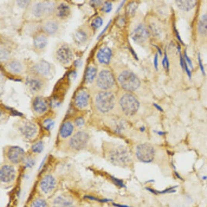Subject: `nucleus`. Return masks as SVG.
I'll use <instances>...</instances> for the list:
<instances>
[{
	"instance_id": "nucleus-1",
	"label": "nucleus",
	"mask_w": 207,
	"mask_h": 207,
	"mask_svg": "<svg viewBox=\"0 0 207 207\" xmlns=\"http://www.w3.org/2000/svg\"><path fill=\"white\" fill-rule=\"evenodd\" d=\"M106 156L112 164L121 167L127 166L132 162L130 151L124 145L112 144L107 148Z\"/></svg>"
},
{
	"instance_id": "nucleus-2",
	"label": "nucleus",
	"mask_w": 207,
	"mask_h": 207,
	"mask_svg": "<svg viewBox=\"0 0 207 207\" xmlns=\"http://www.w3.org/2000/svg\"><path fill=\"white\" fill-rule=\"evenodd\" d=\"M95 104L97 109L101 112H109L115 106V96L111 92H99L95 97Z\"/></svg>"
},
{
	"instance_id": "nucleus-3",
	"label": "nucleus",
	"mask_w": 207,
	"mask_h": 207,
	"mask_svg": "<svg viewBox=\"0 0 207 207\" xmlns=\"http://www.w3.org/2000/svg\"><path fill=\"white\" fill-rule=\"evenodd\" d=\"M121 110L127 116L135 115L139 109V103L135 96L129 93L123 95L119 101Z\"/></svg>"
},
{
	"instance_id": "nucleus-4",
	"label": "nucleus",
	"mask_w": 207,
	"mask_h": 207,
	"mask_svg": "<svg viewBox=\"0 0 207 207\" xmlns=\"http://www.w3.org/2000/svg\"><path fill=\"white\" fill-rule=\"evenodd\" d=\"M118 81L121 87L127 91H135L140 86L139 79L130 71L123 72L119 76Z\"/></svg>"
},
{
	"instance_id": "nucleus-5",
	"label": "nucleus",
	"mask_w": 207,
	"mask_h": 207,
	"mask_svg": "<svg viewBox=\"0 0 207 207\" xmlns=\"http://www.w3.org/2000/svg\"><path fill=\"white\" fill-rule=\"evenodd\" d=\"M90 137L85 131H79L71 136L68 141V146L73 151H81L89 144Z\"/></svg>"
},
{
	"instance_id": "nucleus-6",
	"label": "nucleus",
	"mask_w": 207,
	"mask_h": 207,
	"mask_svg": "<svg viewBox=\"0 0 207 207\" xmlns=\"http://www.w3.org/2000/svg\"><path fill=\"white\" fill-rule=\"evenodd\" d=\"M137 158L143 163H150L155 157V150L149 143H142L137 146Z\"/></svg>"
},
{
	"instance_id": "nucleus-7",
	"label": "nucleus",
	"mask_w": 207,
	"mask_h": 207,
	"mask_svg": "<svg viewBox=\"0 0 207 207\" xmlns=\"http://www.w3.org/2000/svg\"><path fill=\"white\" fill-rule=\"evenodd\" d=\"M78 203L75 198L70 194H60L52 199L49 207H77Z\"/></svg>"
},
{
	"instance_id": "nucleus-8",
	"label": "nucleus",
	"mask_w": 207,
	"mask_h": 207,
	"mask_svg": "<svg viewBox=\"0 0 207 207\" xmlns=\"http://www.w3.org/2000/svg\"><path fill=\"white\" fill-rule=\"evenodd\" d=\"M115 79L112 73L107 69L101 71L98 75L97 84L99 87L103 89H108L112 87Z\"/></svg>"
},
{
	"instance_id": "nucleus-9",
	"label": "nucleus",
	"mask_w": 207,
	"mask_h": 207,
	"mask_svg": "<svg viewBox=\"0 0 207 207\" xmlns=\"http://www.w3.org/2000/svg\"><path fill=\"white\" fill-rule=\"evenodd\" d=\"M54 3L51 1H44L36 3L32 9L34 15L38 18H41L50 14L53 12Z\"/></svg>"
},
{
	"instance_id": "nucleus-10",
	"label": "nucleus",
	"mask_w": 207,
	"mask_h": 207,
	"mask_svg": "<svg viewBox=\"0 0 207 207\" xmlns=\"http://www.w3.org/2000/svg\"><path fill=\"white\" fill-rule=\"evenodd\" d=\"M7 157L10 163L18 164L24 162L25 159V152L20 146H12L8 149Z\"/></svg>"
},
{
	"instance_id": "nucleus-11",
	"label": "nucleus",
	"mask_w": 207,
	"mask_h": 207,
	"mask_svg": "<svg viewBox=\"0 0 207 207\" xmlns=\"http://www.w3.org/2000/svg\"><path fill=\"white\" fill-rule=\"evenodd\" d=\"M56 186L55 178L51 174H46L43 177L39 183V188L44 195H50L53 192Z\"/></svg>"
},
{
	"instance_id": "nucleus-12",
	"label": "nucleus",
	"mask_w": 207,
	"mask_h": 207,
	"mask_svg": "<svg viewBox=\"0 0 207 207\" xmlns=\"http://www.w3.org/2000/svg\"><path fill=\"white\" fill-rule=\"evenodd\" d=\"M56 57L61 64L68 65L73 59V54L68 45L63 44L56 51Z\"/></svg>"
},
{
	"instance_id": "nucleus-13",
	"label": "nucleus",
	"mask_w": 207,
	"mask_h": 207,
	"mask_svg": "<svg viewBox=\"0 0 207 207\" xmlns=\"http://www.w3.org/2000/svg\"><path fill=\"white\" fill-rule=\"evenodd\" d=\"M16 176L15 168L10 164H5L1 166L0 170V180L3 183H9L14 181Z\"/></svg>"
},
{
	"instance_id": "nucleus-14",
	"label": "nucleus",
	"mask_w": 207,
	"mask_h": 207,
	"mask_svg": "<svg viewBox=\"0 0 207 207\" xmlns=\"http://www.w3.org/2000/svg\"><path fill=\"white\" fill-rule=\"evenodd\" d=\"M21 134L26 138L33 139L35 138L38 132V128L34 123L26 121L23 123L19 127Z\"/></svg>"
},
{
	"instance_id": "nucleus-15",
	"label": "nucleus",
	"mask_w": 207,
	"mask_h": 207,
	"mask_svg": "<svg viewBox=\"0 0 207 207\" xmlns=\"http://www.w3.org/2000/svg\"><path fill=\"white\" fill-rule=\"evenodd\" d=\"M149 32L143 24H139L131 34V38L137 43H143L148 38Z\"/></svg>"
},
{
	"instance_id": "nucleus-16",
	"label": "nucleus",
	"mask_w": 207,
	"mask_h": 207,
	"mask_svg": "<svg viewBox=\"0 0 207 207\" xmlns=\"http://www.w3.org/2000/svg\"><path fill=\"white\" fill-rule=\"evenodd\" d=\"M89 93L85 90H80L78 92L75 97L74 104L79 109H85L89 105Z\"/></svg>"
},
{
	"instance_id": "nucleus-17",
	"label": "nucleus",
	"mask_w": 207,
	"mask_h": 207,
	"mask_svg": "<svg viewBox=\"0 0 207 207\" xmlns=\"http://www.w3.org/2000/svg\"><path fill=\"white\" fill-rule=\"evenodd\" d=\"M26 85L32 92H38L40 91L43 87L41 80L36 77H29L26 80Z\"/></svg>"
},
{
	"instance_id": "nucleus-18",
	"label": "nucleus",
	"mask_w": 207,
	"mask_h": 207,
	"mask_svg": "<svg viewBox=\"0 0 207 207\" xmlns=\"http://www.w3.org/2000/svg\"><path fill=\"white\" fill-rule=\"evenodd\" d=\"M33 69L36 73L41 75L42 76H45L47 75L50 73V66L47 62L44 60H42L34 66Z\"/></svg>"
},
{
	"instance_id": "nucleus-19",
	"label": "nucleus",
	"mask_w": 207,
	"mask_h": 207,
	"mask_svg": "<svg viewBox=\"0 0 207 207\" xmlns=\"http://www.w3.org/2000/svg\"><path fill=\"white\" fill-rule=\"evenodd\" d=\"M33 109L37 114L42 115L46 112L48 106L44 99L38 97L35 98L33 104Z\"/></svg>"
},
{
	"instance_id": "nucleus-20",
	"label": "nucleus",
	"mask_w": 207,
	"mask_h": 207,
	"mask_svg": "<svg viewBox=\"0 0 207 207\" xmlns=\"http://www.w3.org/2000/svg\"><path fill=\"white\" fill-rule=\"evenodd\" d=\"M112 56V51L108 47L101 48L97 53L98 61L101 64H108Z\"/></svg>"
},
{
	"instance_id": "nucleus-21",
	"label": "nucleus",
	"mask_w": 207,
	"mask_h": 207,
	"mask_svg": "<svg viewBox=\"0 0 207 207\" xmlns=\"http://www.w3.org/2000/svg\"><path fill=\"white\" fill-rule=\"evenodd\" d=\"M74 129V125L71 122L66 121L60 129V136L63 139H66L72 135Z\"/></svg>"
},
{
	"instance_id": "nucleus-22",
	"label": "nucleus",
	"mask_w": 207,
	"mask_h": 207,
	"mask_svg": "<svg viewBox=\"0 0 207 207\" xmlns=\"http://www.w3.org/2000/svg\"><path fill=\"white\" fill-rule=\"evenodd\" d=\"M177 6L180 9L184 11H189L193 9L197 4V1L195 0L192 1H183L178 0L176 1Z\"/></svg>"
},
{
	"instance_id": "nucleus-23",
	"label": "nucleus",
	"mask_w": 207,
	"mask_h": 207,
	"mask_svg": "<svg viewBox=\"0 0 207 207\" xmlns=\"http://www.w3.org/2000/svg\"><path fill=\"white\" fill-rule=\"evenodd\" d=\"M47 44V38L44 35H40L36 36L34 40V44L36 48L42 49Z\"/></svg>"
},
{
	"instance_id": "nucleus-24",
	"label": "nucleus",
	"mask_w": 207,
	"mask_h": 207,
	"mask_svg": "<svg viewBox=\"0 0 207 207\" xmlns=\"http://www.w3.org/2000/svg\"><path fill=\"white\" fill-rule=\"evenodd\" d=\"M70 14L69 7L66 3H62L60 4L58 7V16L61 18H65L67 17Z\"/></svg>"
},
{
	"instance_id": "nucleus-25",
	"label": "nucleus",
	"mask_w": 207,
	"mask_h": 207,
	"mask_svg": "<svg viewBox=\"0 0 207 207\" xmlns=\"http://www.w3.org/2000/svg\"><path fill=\"white\" fill-rule=\"evenodd\" d=\"M198 30L199 33L204 35L207 34V14L202 16L198 24Z\"/></svg>"
},
{
	"instance_id": "nucleus-26",
	"label": "nucleus",
	"mask_w": 207,
	"mask_h": 207,
	"mask_svg": "<svg viewBox=\"0 0 207 207\" xmlns=\"http://www.w3.org/2000/svg\"><path fill=\"white\" fill-rule=\"evenodd\" d=\"M97 75V69L93 66H89L87 68L85 73L86 82L91 83L93 81Z\"/></svg>"
},
{
	"instance_id": "nucleus-27",
	"label": "nucleus",
	"mask_w": 207,
	"mask_h": 207,
	"mask_svg": "<svg viewBox=\"0 0 207 207\" xmlns=\"http://www.w3.org/2000/svg\"><path fill=\"white\" fill-rule=\"evenodd\" d=\"M44 32L48 34H53L58 29V24L53 21H48L44 27Z\"/></svg>"
},
{
	"instance_id": "nucleus-28",
	"label": "nucleus",
	"mask_w": 207,
	"mask_h": 207,
	"mask_svg": "<svg viewBox=\"0 0 207 207\" xmlns=\"http://www.w3.org/2000/svg\"><path fill=\"white\" fill-rule=\"evenodd\" d=\"M8 68L12 73H18L22 71L23 67L20 62L18 61H13L8 65Z\"/></svg>"
},
{
	"instance_id": "nucleus-29",
	"label": "nucleus",
	"mask_w": 207,
	"mask_h": 207,
	"mask_svg": "<svg viewBox=\"0 0 207 207\" xmlns=\"http://www.w3.org/2000/svg\"><path fill=\"white\" fill-rule=\"evenodd\" d=\"M30 207H49V204L44 198L38 197L32 202Z\"/></svg>"
},
{
	"instance_id": "nucleus-30",
	"label": "nucleus",
	"mask_w": 207,
	"mask_h": 207,
	"mask_svg": "<svg viewBox=\"0 0 207 207\" xmlns=\"http://www.w3.org/2000/svg\"><path fill=\"white\" fill-rule=\"evenodd\" d=\"M138 8V4L135 2L129 3L126 8V13L129 16H133Z\"/></svg>"
},
{
	"instance_id": "nucleus-31",
	"label": "nucleus",
	"mask_w": 207,
	"mask_h": 207,
	"mask_svg": "<svg viewBox=\"0 0 207 207\" xmlns=\"http://www.w3.org/2000/svg\"><path fill=\"white\" fill-rule=\"evenodd\" d=\"M75 38L76 39L77 41L79 43L85 42L87 40L86 33L83 30H79L75 35Z\"/></svg>"
},
{
	"instance_id": "nucleus-32",
	"label": "nucleus",
	"mask_w": 207,
	"mask_h": 207,
	"mask_svg": "<svg viewBox=\"0 0 207 207\" xmlns=\"http://www.w3.org/2000/svg\"><path fill=\"white\" fill-rule=\"evenodd\" d=\"M44 149V144L43 142L42 141H39L36 143L35 144H34L32 147V150L33 152L36 154L41 153L43 151Z\"/></svg>"
},
{
	"instance_id": "nucleus-33",
	"label": "nucleus",
	"mask_w": 207,
	"mask_h": 207,
	"mask_svg": "<svg viewBox=\"0 0 207 207\" xmlns=\"http://www.w3.org/2000/svg\"><path fill=\"white\" fill-rule=\"evenodd\" d=\"M103 24V19L101 17L98 16L97 18H95V20L92 21L91 25H92V27L95 29H98L102 26Z\"/></svg>"
},
{
	"instance_id": "nucleus-34",
	"label": "nucleus",
	"mask_w": 207,
	"mask_h": 207,
	"mask_svg": "<svg viewBox=\"0 0 207 207\" xmlns=\"http://www.w3.org/2000/svg\"><path fill=\"white\" fill-rule=\"evenodd\" d=\"M54 126V122L50 119H47L44 121V126L47 130H51Z\"/></svg>"
},
{
	"instance_id": "nucleus-35",
	"label": "nucleus",
	"mask_w": 207,
	"mask_h": 207,
	"mask_svg": "<svg viewBox=\"0 0 207 207\" xmlns=\"http://www.w3.org/2000/svg\"><path fill=\"white\" fill-rule=\"evenodd\" d=\"M24 162V166L28 168H32L35 164V160H34L33 158H30V157L25 158Z\"/></svg>"
},
{
	"instance_id": "nucleus-36",
	"label": "nucleus",
	"mask_w": 207,
	"mask_h": 207,
	"mask_svg": "<svg viewBox=\"0 0 207 207\" xmlns=\"http://www.w3.org/2000/svg\"><path fill=\"white\" fill-rule=\"evenodd\" d=\"M162 65L163 67L166 69L167 72L169 71V62L168 58L167 56L166 53H165V55L163 58V61H162Z\"/></svg>"
},
{
	"instance_id": "nucleus-37",
	"label": "nucleus",
	"mask_w": 207,
	"mask_h": 207,
	"mask_svg": "<svg viewBox=\"0 0 207 207\" xmlns=\"http://www.w3.org/2000/svg\"><path fill=\"white\" fill-rule=\"evenodd\" d=\"M112 9V4L110 2H105L102 10L105 13H109Z\"/></svg>"
},
{
	"instance_id": "nucleus-38",
	"label": "nucleus",
	"mask_w": 207,
	"mask_h": 207,
	"mask_svg": "<svg viewBox=\"0 0 207 207\" xmlns=\"http://www.w3.org/2000/svg\"><path fill=\"white\" fill-rule=\"evenodd\" d=\"M75 125L77 127H81L84 125L85 124V120L82 117H78L75 121Z\"/></svg>"
},
{
	"instance_id": "nucleus-39",
	"label": "nucleus",
	"mask_w": 207,
	"mask_h": 207,
	"mask_svg": "<svg viewBox=\"0 0 207 207\" xmlns=\"http://www.w3.org/2000/svg\"><path fill=\"white\" fill-rule=\"evenodd\" d=\"M198 64H199V66H200V69H201L202 72V74H203V75H205V74H206V73H205V70H204V66H203V65L202 61L201 58V55H200V53L198 54Z\"/></svg>"
},
{
	"instance_id": "nucleus-40",
	"label": "nucleus",
	"mask_w": 207,
	"mask_h": 207,
	"mask_svg": "<svg viewBox=\"0 0 207 207\" xmlns=\"http://www.w3.org/2000/svg\"><path fill=\"white\" fill-rule=\"evenodd\" d=\"M184 58H185V60H186V63L188 64V65H189L190 67L191 68L193 67V66H192V63L191 60H190L189 56H188L187 55V53H186V50H185L184 51Z\"/></svg>"
},
{
	"instance_id": "nucleus-41",
	"label": "nucleus",
	"mask_w": 207,
	"mask_h": 207,
	"mask_svg": "<svg viewBox=\"0 0 207 207\" xmlns=\"http://www.w3.org/2000/svg\"><path fill=\"white\" fill-rule=\"evenodd\" d=\"M18 4L22 8H25L29 4L30 1H18Z\"/></svg>"
},
{
	"instance_id": "nucleus-42",
	"label": "nucleus",
	"mask_w": 207,
	"mask_h": 207,
	"mask_svg": "<svg viewBox=\"0 0 207 207\" xmlns=\"http://www.w3.org/2000/svg\"><path fill=\"white\" fill-rule=\"evenodd\" d=\"M184 69H185V71L186 72V74L188 75V76L190 79L191 77V71H190L189 68L188 67V66L187 65V63H186V61H184Z\"/></svg>"
},
{
	"instance_id": "nucleus-43",
	"label": "nucleus",
	"mask_w": 207,
	"mask_h": 207,
	"mask_svg": "<svg viewBox=\"0 0 207 207\" xmlns=\"http://www.w3.org/2000/svg\"><path fill=\"white\" fill-rule=\"evenodd\" d=\"M158 54H156L155 58H154V67L156 70H158Z\"/></svg>"
},
{
	"instance_id": "nucleus-44",
	"label": "nucleus",
	"mask_w": 207,
	"mask_h": 207,
	"mask_svg": "<svg viewBox=\"0 0 207 207\" xmlns=\"http://www.w3.org/2000/svg\"><path fill=\"white\" fill-rule=\"evenodd\" d=\"M77 77V73L75 72L72 71L68 75V79L70 80H73L75 79V78Z\"/></svg>"
},
{
	"instance_id": "nucleus-45",
	"label": "nucleus",
	"mask_w": 207,
	"mask_h": 207,
	"mask_svg": "<svg viewBox=\"0 0 207 207\" xmlns=\"http://www.w3.org/2000/svg\"><path fill=\"white\" fill-rule=\"evenodd\" d=\"M174 33H175V34H176V36L178 40V41L180 42V43H182V44H184L183 42L182 41V39H181L180 35L179 33L178 32L177 30V29H176L175 27H174Z\"/></svg>"
},
{
	"instance_id": "nucleus-46",
	"label": "nucleus",
	"mask_w": 207,
	"mask_h": 207,
	"mask_svg": "<svg viewBox=\"0 0 207 207\" xmlns=\"http://www.w3.org/2000/svg\"><path fill=\"white\" fill-rule=\"evenodd\" d=\"M111 20H109V22H108V24H107L106 26L105 27V28L103 30V31L101 32V34H100V35L98 36V38H100L101 36L104 33H105V32L106 31V30H107V28H108L109 27V24H111Z\"/></svg>"
},
{
	"instance_id": "nucleus-47",
	"label": "nucleus",
	"mask_w": 207,
	"mask_h": 207,
	"mask_svg": "<svg viewBox=\"0 0 207 207\" xmlns=\"http://www.w3.org/2000/svg\"><path fill=\"white\" fill-rule=\"evenodd\" d=\"M180 65L182 69L184 68V61L182 54L180 52Z\"/></svg>"
},
{
	"instance_id": "nucleus-48",
	"label": "nucleus",
	"mask_w": 207,
	"mask_h": 207,
	"mask_svg": "<svg viewBox=\"0 0 207 207\" xmlns=\"http://www.w3.org/2000/svg\"><path fill=\"white\" fill-rule=\"evenodd\" d=\"M101 2H102V1H91V3H91V4L94 5V6H100L101 4Z\"/></svg>"
},
{
	"instance_id": "nucleus-49",
	"label": "nucleus",
	"mask_w": 207,
	"mask_h": 207,
	"mask_svg": "<svg viewBox=\"0 0 207 207\" xmlns=\"http://www.w3.org/2000/svg\"><path fill=\"white\" fill-rule=\"evenodd\" d=\"M155 47L157 48L158 52V53L160 54V55H162V52L161 50L157 46H155Z\"/></svg>"
},
{
	"instance_id": "nucleus-50",
	"label": "nucleus",
	"mask_w": 207,
	"mask_h": 207,
	"mask_svg": "<svg viewBox=\"0 0 207 207\" xmlns=\"http://www.w3.org/2000/svg\"><path fill=\"white\" fill-rule=\"evenodd\" d=\"M154 106L156 107L157 109H158V110H160V111H163V109H162V108L160 107V106H158V105H157V104H154Z\"/></svg>"
},
{
	"instance_id": "nucleus-51",
	"label": "nucleus",
	"mask_w": 207,
	"mask_h": 207,
	"mask_svg": "<svg viewBox=\"0 0 207 207\" xmlns=\"http://www.w3.org/2000/svg\"><path fill=\"white\" fill-rule=\"evenodd\" d=\"M125 2V1H123V2L121 3V5L118 8V9H117V12H118L119 10L120 9H121V7H122V6H123V4H124V3Z\"/></svg>"
},
{
	"instance_id": "nucleus-52",
	"label": "nucleus",
	"mask_w": 207,
	"mask_h": 207,
	"mask_svg": "<svg viewBox=\"0 0 207 207\" xmlns=\"http://www.w3.org/2000/svg\"><path fill=\"white\" fill-rule=\"evenodd\" d=\"M89 207V206H84V207Z\"/></svg>"
}]
</instances>
